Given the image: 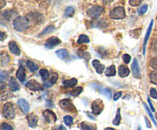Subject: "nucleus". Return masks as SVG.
<instances>
[{
    "instance_id": "nucleus-1",
    "label": "nucleus",
    "mask_w": 157,
    "mask_h": 130,
    "mask_svg": "<svg viewBox=\"0 0 157 130\" xmlns=\"http://www.w3.org/2000/svg\"><path fill=\"white\" fill-rule=\"evenodd\" d=\"M13 27L18 31H24L27 30L29 26V20L27 17L18 16L16 17L12 21Z\"/></svg>"
},
{
    "instance_id": "nucleus-2",
    "label": "nucleus",
    "mask_w": 157,
    "mask_h": 130,
    "mask_svg": "<svg viewBox=\"0 0 157 130\" xmlns=\"http://www.w3.org/2000/svg\"><path fill=\"white\" fill-rule=\"evenodd\" d=\"M2 114L5 118L13 120L15 117V109L12 103H6L2 107Z\"/></svg>"
},
{
    "instance_id": "nucleus-3",
    "label": "nucleus",
    "mask_w": 157,
    "mask_h": 130,
    "mask_svg": "<svg viewBox=\"0 0 157 130\" xmlns=\"http://www.w3.org/2000/svg\"><path fill=\"white\" fill-rule=\"evenodd\" d=\"M110 17L112 19L115 20L124 19L126 17L125 9H124V7H121V6L114 8V9L110 11Z\"/></svg>"
},
{
    "instance_id": "nucleus-4",
    "label": "nucleus",
    "mask_w": 157,
    "mask_h": 130,
    "mask_svg": "<svg viewBox=\"0 0 157 130\" xmlns=\"http://www.w3.org/2000/svg\"><path fill=\"white\" fill-rule=\"evenodd\" d=\"M104 12V9L101 6L94 5L89 8L87 11V14L92 19H98L100 15Z\"/></svg>"
},
{
    "instance_id": "nucleus-5",
    "label": "nucleus",
    "mask_w": 157,
    "mask_h": 130,
    "mask_svg": "<svg viewBox=\"0 0 157 130\" xmlns=\"http://www.w3.org/2000/svg\"><path fill=\"white\" fill-rule=\"evenodd\" d=\"M91 109L94 114L95 115H99L104 110V104L103 101L100 99L94 100L91 104Z\"/></svg>"
},
{
    "instance_id": "nucleus-6",
    "label": "nucleus",
    "mask_w": 157,
    "mask_h": 130,
    "mask_svg": "<svg viewBox=\"0 0 157 130\" xmlns=\"http://www.w3.org/2000/svg\"><path fill=\"white\" fill-rule=\"evenodd\" d=\"M60 106L65 111H68V112H75L76 111V109H75L73 104L71 103L70 100H67V99H64V100H61Z\"/></svg>"
},
{
    "instance_id": "nucleus-7",
    "label": "nucleus",
    "mask_w": 157,
    "mask_h": 130,
    "mask_svg": "<svg viewBox=\"0 0 157 130\" xmlns=\"http://www.w3.org/2000/svg\"><path fill=\"white\" fill-rule=\"evenodd\" d=\"M26 87H27L29 90L33 91H42L43 90V87L35 80L29 81V82L26 84Z\"/></svg>"
},
{
    "instance_id": "nucleus-8",
    "label": "nucleus",
    "mask_w": 157,
    "mask_h": 130,
    "mask_svg": "<svg viewBox=\"0 0 157 130\" xmlns=\"http://www.w3.org/2000/svg\"><path fill=\"white\" fill-rule=\"evenodd\" d=\"M43 115H44L46 122L48 123H54L57 120V117L55 115V114H54L52 111H49V110H47V111H44L43 113Z\"/></svg>"
},
{
    "instance_id": "nucleus-9",
    "label": "nucleus",
    "mask_w": 157,
    "mask_h": 130,
    "mask_svg": "<svg viewBox=\"0 0 157 130\" xmlns=\"http://www.w3.org/2000/svg\"><path fill=\"white\" fill-rule=\"evenodd\" d=\"M61 43V41L58 37H50L49 39L47 40V41L45 43V47H47L48 49H52L53 47L59 45Z\"/></svg>"
},
{
    "instance_id": "nucleus-10",
    "label": "nucleus",
    "mask_w": 157,
    "mask_h": 130,
    "mask_svg": "<svg viewBox=\"0 0 157 130\" xmlns=\"http://www.w3.org/2000/svg\"><path fill=\"white\" fill-rule=\"evenodd\" d=\"M132 72H133V76L136 79H140L141 78V72L140 69L139 64H138L137 60L136 59L133 60V64H132Z\"/></svg>"
},
{
    "instance_id": "nucleus-11",
    "label": "nucleus",
    "mask_w": 157,
    "mask_h": 130,
    "mask_svg": "<svg viewBox=\"0 0 157 130\" xmlns=\"http://www.w3.org/2000/svg\"><path fill=\"white\" fill-rule=\"evenodd\" d=\"M27 120L29 122V125L30 127L35 128L38 125V118L35 114H30L27 116Z\"/></svg>"
},
{
    "instance_id": "nucleus-12",
    "label": "nucleus",
    "mask_w": 157,
    "mask_h": 130,
    "mask_svg": "<svg viewBox=\"0 0 157 130\" xmlns=\"http://www.w3.org/2000/svg\"><path fill=\"white\" fill-rule=\"evenodd\" d=\"M9 47L11 53H13L15 56H20L21 50H20L19 47H18V45H17V44L15 41H10L9 44Z\"/></svg>"
},
{
    "instance_id": "nucleus-13",
    "label": "nucleus",
    "mask_w": 157,
    "mask_h": 130,
    "mask_svg": "<svg viewBox=\"0 0 157 130\" xmlns=\"http://www.w3.org/2000/svg\"><path fill=\"white\" fill-rule=\"evenodd\" d=\"M18 104L23 113H28L29 110H30L29 102L26 100H25V99H19L18 100Z\"/></svg>"
},
{
    "instance_id": "nucleus-14",
    "label": "nucleus",
    "mask_w": 157,
    "mask_h": 130,
    "mask_svg": "<svg viewBox=\"0 0 157 130\" xmlns=\"http://www.w3.org/2000/svg\"><path fill=\"white\" fill-rule=\"evenodd\" d=\"M153 20H151L150 21V26H149L148 29H147V33H146L145 38H144V54H145L146 53V47H147V42H148V40L150 38V33H151L152 29H153Z\"/></svg>"
},
{
    "instance_id": "nucleus-15",
    "label": "nucleus",
    "mask_w": 157,
    "mask_h": 130,
    "mask_svg": "<svg viewBox=\"0 0 157 130\" xmlns=\"http://www.w3.org/2000/svg\"><path fill=\"white\" fill-rule=\"evenodd\" d=\"M92 65H93L94 68L95 69V70H96L98 74H102L104 72L105 66L103 64H101L100 61L94 59V60L92 61Z\"/></svg>"
},
{
    "instance_id": "nucleus-16",
    "label": "nucleus",
    "mask_w": 157,
    "mask_h": 130,
    "mask_svg": "<svg viewBox=\"0 0 157 130\" xmlns=\"http://www.w3.org/2000/svg\"><path fill=\"white\" fill-rule=\"evenodd\" d=\"M12 12H12V11H9V10L4 11V12H2V16H1L2 24H3V22H4V21L6 23H8L9 21H10L11 18L13 16V15H12Z\"/></svg>"
},
{
    "instance_id": "nucleus-17",
    "label": "nucleus",
    "mask_w": 157,
    "mask_h": 130,
    "mask_svg": "<svg viewBox=\"0 0 157 130\" xmlns=\"http://www.w3.org/2000/svg\"><path fill=\"white\" fill-rule=\"evenodd\" d=\"M9 87L10 88L11 91H17L20 89V85L18 84V82H17L16 79L15 78H11L10 81H9Z\"/></svg>"
},
{
    "instance_id": "nucleus-18",
    "label": "nucleus",
    "mask_w": 157,
    "mask_h": 130,
    "mask_svg": "<svg viewBox=\"0 0 157 130\" xmlns=\"http://www.w3.org/2000/svg\"><path fill=\"white\" fill-rule=\"evenodd\" d=\"M16 77L21 82H23L25 80V69L23 66H20L17 70Z\"/></svg>"
},
{
    "instance_id": "nucleus-19",
    "label": "nucleus",
    "mask_w": 157,
    "mask_h": 130,
    "mask_svg": "<svg viewBox=\"0 0 157 130\" xmlns=\"http://www.w3.org/2000/svg\"><path fill=\"white\" fill-rule=\"evenodd\" d=\"M118 72L121 78H125L130 75V69L126 65H121L118 69Z\"/></svg>"
},
{
    "instance_id": "nucleus-20",
    "label": "nucleus",
    "mask_w": 157,
    "mask_h": 130,
    "mask_svg": "<svg viewBox=\"0 0 157 130\" xmlns=\"http://www.w3.org/2000/svg\"><path fill=\"white\" fill-rule=\"evenodd\" d=\"M9 61H10V58H9V56L8 55V53H6V52H2L1 54L2 66H6V65H7L9 63Z\"/></svg>"
},
{
    "instance_id": "nucleus-21",
    "label": "nucleus",
    "mask_w": 157,
    "mask_h": 130,
    "mask_svg": "<svg viewBox=\"0 0 157 130\" xmlns=\"http://www.w3.org/2000/svg\"><path fill=\"white\" fill-rule=\"evenodd\" d=\"M78 84V80L76 79H71L69 80H65L63 82V85L67 88H74Z\"/></svg>"
},
{
    "instance_id": "nucleus-22",
    "label": "nucleus",
    "mask_w": 157,
    "mask_h": 130,
    "mask_svg": "<svg viewBox=\"0 0 157 130\" xmlns=\"http://www.w3.org/2000/svg\"><path fill=\"white\" fill-rule=\"evenodd\" d=\"M58 74H57V73H54V74L52 76V77H51V79H49L48 83H47V82H46V83L44 84L45 87L48 88V87L52 86V85H54V84L56 83L57 80H58Z\"/></svg>"
},
{
    "instance_id": "nucleus-23",
    "label": "nucleus",
    "mask_w": 157,
    "mask_h": 130,
    "mask_svg": "<svg viewBox=\"0 0 157 130\" xmlns=\"http://www.w3.org/2000/svg\"><path fill=\"white\" fill-rule=\"evenodd\" d=\"M105 75L107 76H114L116 75V69L113 65L107 67L105 71Z\"/></svg>"
},
{
    "instance_id": "nucleus-24",
    "label": "nucleus",
    "mask_w": 157,
    "mask_h": 130,
    "mask_svg": "<svg viewBox=\"0 0 157 130\" xmlns=\"http://www.w3.org/2000/svg\"><path fill=\"white\" fill-rule=\"evenodd\" d=\"M56 55L58 56V58L63 59L67 57V55H68V53H67V50H65V49H61V50L56 51Z\"/></svg>"
},
{
    "instance_id": "nucleus-25",
    "label": "nucleus",
    "mask_w": 157,
    "mask_h": 130,
    "mask_svg": "<svg viewBox=\"0 0 157 130\" xmlns=\"http://www.w3.org/2000/svg\"><path fill=\"white\" fill-rule=\"evenodd\" d=\"M121 122V108H118L117 112L116 117L113 120V123L115 126H119Z\"/></svg>"
},
{
    "instance_id": "nucleus-26",
    "label": "nucleus",
    "mask_w": 157,
    "mask_h": 130,
    "mask_svg": "<svg viewBox=\"0 0 157 130\" xmlns=\"http://www.w3.org/2000/svg\"><path fill=\"white\" fill-rule=\"evenodd\" d=\"M81 127L83 130H96V127L94 126L89 124L88 123H86V122L81 123Z\"/></svg>"
},
{
    "instance_id": "nucleus-27",
    "label": "nucleus",
    "mask_w": 157,
    "mask_h": 130,
    "mask_svg": "<svg viewBox=\"0 0 157 130\" xmlns=\"http://www.w3.org/2000/svg\"><path fill=\"white\" fill-rule=\"evenodd\" d=\"M90 42V39L87 35L81 34L80 35L79 38L78 40V44H88Z\"/></svg>"
},
{
    "instance_id": "nucleus-28",
    "label": "nucleus",
    "mask_w": 157,
    "mask_h": 130,
    "mask_svg": "<svg viewBox=\"0 0 157 130\" xmlns=\"http://www.w3.org/2000/svg\"><path fill=\"white\" fill-rule=\"evenodd\" d=\"M74 14H75V9H74V8L72 6H68V7L66 8L65 11H64V15H65V17H67V18L72 17L74 15Z\"/></svg>"
},
{
    "instance_id": "nucleus-29",
    "label": "nucleus",
    "mask_w": 157,
    "mask_h": 130,
    "mask_svg": "<svg viewBox=\"0 0 157 130\" xmlns=\"http://www.w3.org/2000/svg\"><path fill=\"white\" fill-rule=\"evenodd\" d=\"M27 66L29 67V69H30L31 71H32V72L37 71V70H38V65H37L35 63H34L32 61H30V60H29L27 62Z\"/></svg>"
},
{
    "instance_id": "nucleus-30",
    "label": "nucleus",
    "mask_w": 157,
    "mask_h": 130,
    "mask_svg": "<svg viewBox=\"0 0 157 130\" xmlns=\"http://www.w3.org/2000/svg\"><path fill=\"white\" fill-rule=\"evenodd\" d=\"M55 27H54L53 25H50V26H48L47 27H46L45 29H44V30H42V32H41V33L39 34V36H41V35H44V34H48V33H52L53 30H55Z\"/></svg>"
},
{
    "instance_id": "nucleus-31",
    "label": "nucleus",
    "mask_w": 157,
    "mask_h": 130,
    "mask_svg": "<svg viewBox=\"0 0 157 130\" xmlns=\"http://www.w3.org/2000/svg\"><path fill=\"white\" fill-rule=\"evenodd\" d=\"M83 91V88L81 87H77V88H74L73 90L71 91V94L72 96L74 97H76V96H78Z\"/></svg>"
},
{
    "instance_id": "nucleus-32",
    "label": "nucleus",
    "mask_w": 157,
    "mask_h": 130,
    "mask_svg": "<svg viewBox=\"0 0 157 130\" xmlns=\"http://www.w3.org/2000/svg\"><path fill=\"white\" fill-rule=\"evenodd\" d=\"M39 72H40V76H41V78H42L43 80L46 81L47 79H48L49 76H50V75H49V72L47 71V70L41 69V70H40Z\"/></svg>"
},
{
    "instance_id": "nucleus-33",
    "label": "nucleus",
    "mask_w": 157,
    "mask_h": 130,
    "mask_svg": "<svg viewBox=\"0 0 157 130\" xmlns=\"http://www.w3.org/2000/svg\"><path fill=\"white\" fill-rule=\"evenodd\" d=\"M64 122L67 126H71L73 124V118L71 116H65L64 117Z\"/></svg>"
},
{
    "instance_id": "nucleus-34",
    "label": "nucleus",
    "mask_w": 157,
    "mask_h": 130,
    "mask_svg": "<svg viewBox=\"0 0 157 130\" xmlns=\"http://www.w3.org/2000/svg\"><path fill=\"white\" fill-rule=\"evenodd\" d=\"M150 77V80H151V82H153V84H155V85H157V71L151 72Z\"/></svg>"
},
{
    "instance_id": "nucleus-35",
    "label": "nucleus",
    "mask_w": 157,
    "mask_h": 130,
    "mask_svg": "<svg viewBox=\"0 0 157 130\" xmlns=\"http://www.w3.org/2000/svg\"><path fill=\"white\" fill-rule=\"evenodd\" d=\"M144 107H145V108H146V110H147V113H148L149 116H150V118H151L152 121L153 122V123H154V124H155V126H157V123H156V120H155V118H154V117H153V114H152V112H151V111H150V108H149L148 107H147V105L146 104H144Z\"/></svg>"
},
{
    "instance_id": "nucleus-36",
    "label": "nucleus",
    "mask_w": 157,
    "mask_h": 130,
    "mask_svg": "<svg viewBox=\"0 0 157 130\" xmlns=\"http://www.w3.org/2000/svg\"><path fill=\"white\" fill-rule=\"evenodd\" d=\"M100 91H102L103 94L106 96L107 99H110V97H111V92H110V90L107 89V88H104V89H101Z\"/></svg>"
},
{
    "instance_id": "nucleus-37",
    "label": "nucleus",
    "mask_w": 157,
    "mask_h": 130,
    "mask_svg": "<svg viewBox=\"0 0 157 130\" xmlns=\"http://www.w3.org/2000/svg\"><path fill=\"white\" fill-rule=\"evenodd\" d=\"M78 56H80V57L81 58H84V59H87V60H88L90 58V54H89L88 53H86V52H78Z\"/></svg>"
},
{
    "instance_id": "nucleus-38",
    "label": "nucleus",
    "mask_w": 157,
    "mask_h": 130,
    "mask_svg": "<svg viewBox=\"0 0 157 130\" xmlns=\"http://www.w3.org/2000/svg\"><path fill=\"white\" fill-rule=\"evenodd\" d=\"M147 10H148V5H144L143 6H141L138 12H139L140 15H144L147 12Z\"/></svg>"
},
{
    "instance_id": "nucleus-39",
    "label": "nucleus",
    "mask_w": 157,
    "mask_h": 130,
    "mask_svg": "<svg viewBox=\"0 0 157 130\" xmlns=\"http://www.w3.org/2000/svg\"><path fill=\"white\" fill-rule=\"evenodd\" d=\"M1 128L2 130H14L13 127L6 123H2L1 125Z\"/></svg>"
},
{
    "instance_id": "nucleus-40",
    "label": "nucleus",
    "mask_w": 157,
    "mask_h": 130,
    "mask_svg": "<svg viewBox=\"0 0 157 130\" xmlns=\"http://www.w3.org/2000/svg\"><path fill=\"white\" fill-rule=\"evenodd\" d=\"M150 66L153 69H154L157 70V56L151 59V61H150Z\"/></svg>"
},
{
    "instance_id": "nucleus-41",
    "label": "nucleus",
    "mask_w": 157,
    "mask_h": 130,
    "mask_svg": "<svg viewBox=\"0 0 157 130\" xmlns=\"http://www.w3.org/2000/svg\"><path fill=\"white\" fill-rule=\"evenodd\" d=\"M144 0H130V5L131 6H138Z\"/></svg>"
},
{
    "instance_id": "nucleus-42",
    "label": "nucleus",
    "mask_w": 157,
    "mask_h": 130,
    "mask_svg": "<svg viewBox=\"0 0 157 130\" xmlns=\"http://www.w3.org/2000/svg\"><path fill=\"white\" fill-rule=\"evenodd\" d=\"M123 59H124V62L127 64L131 61V56L128 54H124V56H123Z\"/></svg>"
},
{
    "instance_id": "nucleus-43",
    "label": "nucleus",
    "mask_w": 157,
    "mask_h": 130,
    "mask_svg": "<svg viewBox=\"0 0 157 130\" xmlns=\"http://www.w3.org/2000/svg\"><path fill=\"white\" fill-rule=\"evenodd\" d=\"M8 78V74L6 72L1 71L0 72V79H1V82H3L5 79H6Z\"/></svg>"
},
{
    "instance_id": "nucleus-44",
    "label": "nucleus",
    "mask_w": 157,
    "mask_h": 130,
    "mask_svg": "<svg viewBox=\"0 0 157 130\" xmlns=\"http://www.w3.org/2000/svg\"><path fill=\"white\" fill-rule=\"evenodd\" d=\"M150 96H151L154 99H157V91L155 88H152L151 89H150Z\"/></svg>"
},
{
    "instance_id": "nucleus-45",
    "label": "nucleus",
    "mask_w": 157,
    "mask_h": 130,
    "mask_svg": "<svg viewBox=\"0 0 157 130\" xmlns=\"http://www.w3.org/2000/svg\"><path fill=\"white\" fill-rule=\"evenodd\" d=\"M121 96H122V92L117 93V94L114 95V97H113V100H114L115 101L117 100H119V99L121 97Z\"/></svg>"
},
{
    "instance_id": "nucleus-46",
    "label": "nucleus",
    "mask_w": 157,
    "mask_h": 130,
    "mask_svg": "<svg viewBox=\"0 0 157 130\" xmlns=\"http://www.w3.org/2000/svg\"><path fill=\"white\" fill-rule=\"evenodd\" d=\"M148 103H149V104H150V108H151L152 111H153V112H155V108H154V107H153V104H152L151 100H150V98H148Z\"/></svg>"
},
{
    "instance_id": "nucleus-47",
    "label": "nucleus",
    "mask_w": 157,
    "mask_h": 130,
    "mask_svg": "<svg viewBox=\"0 0 157 130\" xmlns=\"http://www.w3.org/2000/svg\"><path fill=\"white\" fill-rule=\"evenodd\" d=\"M55 130H67L65 127H64V126H62V125H61V126H57L56 128H55Z\"/></svg>"
},
{
    "instance_id": "nucleus-48",
    "label": "nucleus",
    "mask_w": 157,
    "mask_h": 130,
    "mask_svg": "<svg viewBox=\"0 0 157 130\" xmlns=\"http://www.w3.org/2000/svg\"><path fill=\"white\" fill-rule=\"evenodd\" d=\"M153 51L157 53V40L155 41L154 44H153Z\"/></svg>"
},
{
    "instance_id": "nucleus-49",
    "label": "nucleus",
    "mask_w": 157,
    "mask_h": 130,
    "mask_svg": "<svg viewBox=\"0 0 157 130\" xmlns=\"http://www.w3.org/2000/svg\"><path fill=\"white\" fill-rule=\"evenodd\" d=\"M5 37H6V34L4 33V32H2V33H1V37H0V39H1V40L2 41L3 40L5 39Z\"/></svg>"
},
{
    "instance_id": "nucleus-50",
    "label": "nucleus",
    "mask_w": 157,
    "mask_h": 130,
    "mask_svg": "<svg viewBox=\"0 0 157 130\" xmlns=\"http://www.w3.org/2000/svg\"><path fill=\"white\" fill-rule=\"evenodd\" d=\"M6 5V2H5V0H1V5H0V7H1V9H2L3 7H4L5 5Z\"/></svg>"
},
{
    "instance_id": "nucleus-51",
    "label": "nucleus",
    "mask_w": 157,
    "mask_h": 130,
    "mask_svg": "<svg viewBox=\"0 0 157 130\" xmlns=\"http://www.w3.org/2000/svg\"><path fill=\"white\" fill-rule=\"evenodd\" d=\"M146 120V123H147V126H148V128H151V125H150V122H149V120L147 118H145Z\"/></svg>"
},
{
    "instance_id": "nucleus-52",
    "label": "nucleus",
    "mask_w": 157,
    "mask_h": 130,
    "mask_svg": "<svg viewBox=\"0 0 157 130\" xmlns=\"http://www.w3.org/2000/svg\"><path fill=\"white\" fill-rule=\"evenodd\" d=\"M113 2V0H104V4H108V3H110Z\"/></svg>"
},
{
    "instance_id": "nucleus-53",
    "label": "nucleus",
    "mask_w": 157,
    "mask_h": 130,
    "mask_svg": "<svg viewBox=\"0 0 157 130\" xmlns=\"http://www.w3.org/2000/svg\"><path fill=\"white\" fill-rule=\"evenodd\" d=\"M87 115H88V116H89V117H90V118H91V119H93V120H95V117H93V116H91V115H90V113H88V112H87Z\"/></svg>"
},
{
    "instance_id": "nucleus-54",
    "label": "nucleus",
    "mask_w": 157,
    "mask_h": 130,
    "mask_svg": "<svg viewBox=\"0 0 157 130\" xmlns=\"http://www.w3.org/2000/svg\"><path fill=\"white\" fill-rule=\"evenodd\" d=\"M104 130H116V129H113V128H110V127H108V128H106V129H104Z\"/></svg>"
},
{
    "instance_id": "nucleus-55",
    "label": "nucleus",
    "mask_w": 157,
    "mask_h": 130,
    "mask_svg": "<svg viewBox=\"0 0 157 130\" xmlns=\"http://www.w3.org/2000/svg\"><path fill=\"white\" fill-rule=\"evenodd\" d=\"M156 120H157V114L156 115Z\"/></svg>"
}]
</instances>
